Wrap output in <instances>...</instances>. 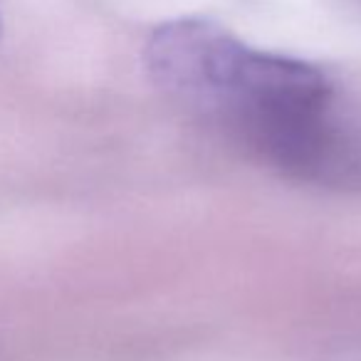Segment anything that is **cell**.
<instances>
[{"instance_id":"obj_1","label":"cell","mask_w":361,"mask_h":361,"mask_svg":"<svg viewBox=\"0 0 361 361\" xmlns=\"http://www.w3.org/2000/svg\"><path fill=\"white\" fill-rule=\"evenodd\" d=\"M151 80L180 104L247 131L287 159L314 146L331 99L317 67L245 45L211 18H176L144 50Z\"/></svg>"}]
</instances>
